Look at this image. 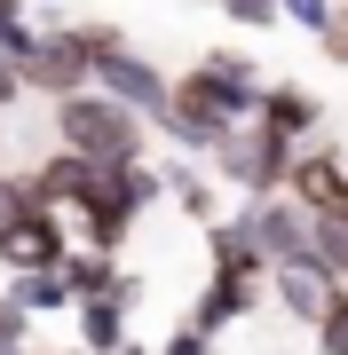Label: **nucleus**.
I'll return each instance as SVG.
<instances>
[{
    "instance_id": "1",
    "label": "nucleus",
    "mask_w": 348,
    "mask_h": 355,
    "mask_svg": "<svg viewBox=\"0 0 348 355\" xmlns=\"http://www.w3.org/2000/svg\"><path fill=\"white\" fill-rule=\"evenodd\" d=\"M254 111H261V71H254V55L214 48V55H198V64L174 79V103H167V119H158V135L206 158L214 142H222V127H245Z\"/></svg>"
},
{
    "instance_id": "2",
    "label": "nucleus",
    "mask_w": 348,
    "mask_h": 355,
    "mask_svg": "<svg viewBox=\"0 0 348 355\" xmlns=\"http://www.w3.org/2000/svg\"><path fill=\"white\" fill-rule=\"evenodd\" d=\"M48 119H56V142L79 158H95V166H111V158H142L151 150V119L127 111L119 95L103 87H72V95H48Z\"/></svg>"
},
{
    "instance_id": "3",
    "label": "nucleus",
    "mask_w": 348,
    "mask_h": 355,
    "mask_svg": "<svg viewBox=\"0 0 348 355\" xmlns=\"http://www.w3.org/2000/svg\"><path fill=\"white\" fill-rule=\"evenodd\" d=\"M88 48H95V64H88V87H103V95H119L127 111H142L158 127L167 119V103H174V79L151 64V55L135 48L119 24H88Z\"/></svg>"
},
{
    "instance_id": "4",
    "label": "nucleus",
    "mask_w": 348,
    "mask_h": 355,
    "mask_svg": "<svg viewBox=\"0 0 348 355\" xmlns=\"http://www.w3.org/2000/svg\"><path fill=\"white\" fill-rule=\"evenodd\" d=\"M293 150H301V142H285L277 127L245 119V127H222V142L206 150V166H214V182H230V190L261 198V190H285V174H293Z\"/></svg>"
},
{
    "instance_id": "5",
    "label": "nucleus",
    "mask_w": 348,
    "mask_h": 355,
    "mask_svg": "<svg viewBox=\"0 0 348 355\" xmlns=\"http://www.w3.org/2000/svg\"><path fill=\"white\" fill-rule=\"evenodd\" d=\"M230 221L254 237V253L270 261V268H277V261H309V253H317V214H309L293 190H261V198H245Z\"/></svg>"
},
{
    "instance_id": "6",
    "label": "nucleus",
    "mask_w": 348,
    "mask_h": 355,
    "mask_svg": "<svg viewBox=\"0 0 348 355\" xmlns=\"http://www.w3.org/2000/svg\"><path fill=\"white\" fill-rule=\"evenodd\" d=\"M88 64H95L88 24H56V32H40V48L24 55V95H72V87H88Z\"/></svg>"
},
{
    "instance_id": "7",
    "label": "nucleus",
    "mask_w": 348,
    "mask_h": 355,
    "mask_svg": "<svg viewBox=\"0 0 348 355\" xmlns=\"http://www.w3.org/2000/svg\"><path fill=\"white\" fill-rule=\"evenodd\" d=\"M285 190H293L309 214H348V158L333 150V142H301L293 150V174H285Z\"/></svg>"
},
{
    "instance_id": "8",
    "label": "nucleus",
    "mask_w": 348,
    "mask_h": 355,
    "mask_svg": "<svg viewBox=\"0 0 348 355\" xmlns=\"http://www.w3.org/2000/svg\"><path fill=\"white\" fill-rule=\"evenodd\" d=\"M270 300V268H214L206 292H198V308H190V324H206V331H230L245 324L254 308Z\"/></svg>"
},
{
    "instance_id": "9",
    "label": "nucleus",
    "mask_w": 348,
    "mask_h": 355,
    "mask_svg": "<svg viewBox=\"0 0 348 355\" xmlns=\"http://www.w3.org/2000/svg\"><path fill=\"white\" fill-rule=\"evenodd\" d=\"M64 221H56L48 214V205H24V214H16L8 229H0V277H8V268H56V261H64Z\"/></svg>"
},
{
    "instance_id": "10",
    "label": "nucleus",
    "mask_w": 348,
    "mask_h": 355,
    "mask_svg": "<svg viewBox=\"0 0 348 355\" xmlns=\"http://www.w3.org/2000/svg\"><path fill=\"white\" fill-rule=\"evenodd\" d=\"M333 292H340V277H333L317 253H309V261H277V268H270V300H277L293 324H317Z\"/></svg>"
},
{
    "instance_id": "11",
    "label": "nucleus",
    "mask_w": 348,
    "mask_h": 355,
    "mask_svg": "<svg viewBox=\"0 0 348 355\" xmlns=\"http://www.w3.org/2000/svg\"><path fill=\"white\" fill-rule=\"evenodd\" d=\"M142 300V284H119V292H79L72 300V324H79V347L88 355H111L119 340H135L127 331V308Z\"/></svg>"
},
{
    "instance_id": "12",
    "label": "nucleus",
    "mask_w": 348,
    "mask_h": 355,
    "mask_svg": "<svg viewBox=\"0 0 348 355\" xmlns=\"http://www.w3.org/2000/svg\"><path fill=\"white\" fill-rule=\"evenodd\" d=\"M261 127H277L285 142H309L317 127H324V103L309 95V87H301V79H261Z\"/></svg>"
},
{
    "instance_id": "13",
    "label": "nucleus",
    "mask_w": 348,
    "mask_h": 355,
    "mask_svg": "<svg viewBox=\"0 0 348 355\" xmlns=\"http://www.w3.org/2000/svg\"><path fill=\"white\" fill-rule=\"evenodd\" d=\"M64 284H72V300H79V292H119V284H135V277L119 268L111 245H64Z\"/></svg>"
},
{
    "instance_id": "14",
    "label": "nucleus",
    "mask_w": 348,
    "mask_h": 355,
    "mask_svg": "<svg viewBox=\"0 0 348 355\" xmlns=\"http://www.w3.org/2000/svg\"><path fill=\"white\" fill-rule=\"evenodd\" d=\"M8 292L32 308V324H40V316H72V284H64V261H56V268H8Z\"/></svg>"
},
{
    "instance_id": "15",
    "label": "nucleus",
    "mask_w": 348,
    "mask_h": 355,
    "mask_svg": "<svg viewBox=\"0 0 348 355\" xmlns=\"http://www.w3.org/2000/svg\"><path fill=\"white\" fill-rule=\"evenodd\" d=\"M158 174H167V198H174L190 221H222V205H214V182L198 174V166H174V158H167Z\"/></svg>"
},
{
    "instance_id": "16",
    "label": "nucleus",
    "mask_w": 348,
    "mask_h": 355,
    "mask_svg": "<svg viewBox=\"0 0 348 355\" xmlns=\"http://www.w3.org/2000/svg\"><path fill=\"white\" fill-rule=\"evenodd\" d=\"M317 261L348 284V214H317Z\"/></svg>"
},
{
    "instance_id": "17",
    "label": "nucleus",
    "mask_w": 348,
    "mask_h": 355,
    "mask_svg": "<svg viewBox=\"0 0 348 355\" xmlns=\"http://www.w3.org/2000/svg\"><path fill=\"white\" fill-rule=\"evenodd\" d=\"M309 331H317V355H348V284L324 300V316H317Z\"/></svg>"
},
{
    "instance_id": "18",
    "label": "nucleus",
    "mask_w": 348,
    "mask_h": 355,
    "mask_svg": "<svg viewBox=\"0 0 348 355\" xmlns=\"http://www.w3.org/2000/svg\"><path fill=\"white\" fill-rule=\"evenodd\" d=\"M24 340H32V308L0 284V347H24Z\"/></svg>"
},
{
    "instance_id": "19",
    "label": "nucleus",
    "mask_w": 348,
    "mask_h": 355,
    "mask_svg": "<svg viewBox=\"0 0 348 355\" xmlns=\"http://www.w3.org/2000/svg\"><path fill=\"white\" fill-rule=\"evenodd\" d=\"M317 48H324V64H340V71H348V0L317 24Z\"/></svg>"
},
{
    "instance_id": "20",
    "label": "nucleus",
    "mask_w": 348,
    "mask_h": 355,
    "mask_svg": "<svg viewBox=\"0 0 348 355\" xmlns=\"http://www.w3.org/2000/svg\"><path fill=\"white\" fill-rule=\"evenodd\" d=\"M222 16H230V24H245V32H270V24H285V16H277V0H222Z\"/></svg>"
},
{
    "instance_id": "21",
    "label": "nucleus",
    "mask_w": 348,
    "mask_h": 355,
    "mask_svg": "<svg viewBox=\"0 0 348 355\" xmlns=\"http://www.w3.org/2000/svg\"><path fill=\"white\" fill-rule=\"evenodd\" d=\"M158 355H214V331H206V324H190V316H182V324L167 331V347H158Z\"/></svg>"
},
{
    "instance_id": "22",
    "label": "nucleus",
    "mask_w": 348,
    "mask_h": 355,
    "mask_svg": "<svg viewBox=\"0 0 348 355\" xmlns=\"http://www.w3.org/2000/svg\"><path fill=\"white\" fill-rule=\"evenodd\" d=\"M333 8H340V0H277V16H285V24H301V32H317Z\"/></svg>"
},
{
    "instance_id": "23",
    "label": "nucleus",
    "mask_w": 348,
    "mask_h": 355,
    "mask_svg": "<svg viewBox=\"0 0 348 355\" xmlns=\"http://www.w3.org/2000/svg\"><path fill=\"white\" fill-rule=\"evenodd\" d=\"M16 103H24V64L0 48V111H16Z\"/></svg>"
},
{
    "instance_id": "24",
    "label": "nucleus",
    "mask_w": 348,
    "mask_h": 355,
    "mask_svg": "<svg viewBox=\"0 0 348 355\" xmlns=\"http://www.w3.org/2000/svg\"><path fill=\"white\" fill-rule=\"evenodd\" d=\"M111 355H158V347H142V340H119V347H111Z\"/></svg>"
},
{
    "instance_id": "25",
    "label": "nucleus",
    "mask_w": 348,
    "mask_h": 355,
    "mask_svg": "<svg viewBox=\"0 0 348 355\" xmlns=\"http://www.w3.org/2000/svg\"><path fill=\"white\" fill-rule=\"evenodd\" d=\"M16 8H24V0H0V16H16Z\"/></svg>"
},
{
    "instance_id": "26",
    "label": "nucleus",
    "mask_w": 348,
    "mask_h": 355,
    "mask_svg": "<svg viewBox=\"0 0 348 355\" xmlns=\"http://www.w3.org/2000/svg\"><path fill=\"white\" fill-rule=\"evenodd\" d=\"M16 355H40V347H32V340H24V347H16Z\"/></svg>"
}]
</instances>
